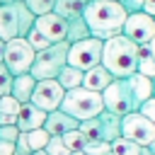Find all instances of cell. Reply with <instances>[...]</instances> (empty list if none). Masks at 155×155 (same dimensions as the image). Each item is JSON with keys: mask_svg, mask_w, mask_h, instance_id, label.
<instances>
[{"mask_svg": "<svg viewBox=\"0 0 155 155\" xmlns=\"http://www.w3.org/2000/svg\"><path fill=\"white\" fill-rule=\"evenodd\" d=\"M126 15L128 12L119 0H90L87 7L82 10V19L87 22L90 34L102 41H107L121 31Z\"/></svg>", "mask_w": 155, "mask_h": 155, "instance_id": "1", "label": "cell"}, {"mask_svg": "<svg viewBox=\"0 0 155 155\" xmlns=\"http://www.w3.org/2000/svg\"><path fill=\"white\" fill-rule=\"evenodd\" d=\"M102 65L111 73V78H131L138 70V46L121 31L114 34L102 46Z\"/></svg>", "mask_w": 155, "mask_h": 155, "instance_id": "2", "label": "cell"}, {"mask_svg": "<svg viewBox=\"0 0 155 155\" xmlns=\"http://www.w3.org/2000/svg\"><path fill=\"white\" fill-rule=\"evenodd\" d=\"M68 48H70L68 41H56V44H48L46 48L36 51L29 75L34 80H56L58 73L68 65Z\"/></svg>", "mask_w": 155, "mask_h": 155, "instance_id": "3", "label": "cell"}, {"mask_svg": "<svg viewBox=\"0 0 155 155\" xmlns=\"http://www.w3.org/2000/svg\"><path fill=\"white\" fill-rule=\"evenodd\" d=\"M58 109H63L65 114H70L78 121H87V119L97 116L99 111H104V99H102V92H92L80 85L73 90H65Z\"/></svg>", "mask_w": 155, "mask_h": 155, "instance_id": "4", "label": "cell"}, {"mask_svg": "<svg viewBox=\"0 0 155 155\" xmlns=\"http://www.w3.org/2000/svg\"><path fill=\"white\" fill-rule=\"evenodd\" d=\"M34 15L27 10L24 2H10V5H0V39L10 41V39H24L29 34V29L34 27Z\"/></svg>", "mask_w": 155, "mask_h": 155, "instance_id": "5", "label": "cell"}, {"mask_svg": "<svg viewBox=\"0 0 155 155\" xmlns=\"http://www.w3.org/2000/svg\"><path fill=\"white\" fill-rule=\"evenodd\" d=\"M102 99H104V109L111 111V114H119V116H126L131 111H138V99L131 90V82L128 78H114L104 92H102Z\"/></svg>", "mask_w": 155, "mask_h": 155, "instance_id": "6", "label": "cell"}, {"mask_svg": "<svg viewBox=\"0 0 155 155\" xmlns=\"http://www.w3.org/2000/svg\"><path fill=\"white\" fill-rule=\"evenodd\" d=\"M80 131L87 136V140H104V143H111L121 136V116L119 114H111V111H99L97 116L87 119V121H80Z\"/></svg>", "mask_w": 155, "mask_h": 155, "instance_id": "7", "label": "cell"}, {"mask_svg": "<svg viewBox=\"0 0 155 155\" xmlns=\"http://www.w3.org/2000/svg\"><path fill=\"white\" fill-rule=\"evenodd\" d=\"M102 46L104 41L102 39H94V36H87V39H80L75 44H70L68 48V65L78 68V70H90L94 65L102 63Z\"/></svg>", "mask_w": 155, "mask_h": 155, "instance_id": "8", "label": "cell"}, {"mask_svg": "<svg viewBox=\"0 0 155 155\" xmlns=\"http://www.w3.org/2000/svg\"><path fill=\"white\" fill-rule=\"evenodd\" d=\"M34 56H36V51L29 46L27 39H10V41H5V58H2V63L7 65V70L12 75L29 73V68L34 63Z\"/></svg>", "mask_w": 155, "mask_h": 155, "instance_id": "9", "label": "cell"}, {"mask_svg": "<svg viewBox=\"0 0 155 155\" xmlns=\"http://www.w3.org/2000/svg\"><path fill=\"white\" fill-rule=\"evenodd\" d=\"M121 136L138 143L140 148H145L155 138V124L150 119H145L140 111H131V114L121 116Z\"/></svg>", "mask_w": 155, "mask_h": 155, "instance_id": "10", "label": "cell"}, {"mask_svg": "<svg viewBox=\"0 0 155 155\" xmlns=\"http://www.w3.org/2000/svg\"><path fill=\"white\" fill-rule=\"evenodd\" d=\"M121 34L126 39H131L136 46H145L153 36H155V17H150L148 12L138 10V12H128L126 22L121 27Z\"/></svg>", "mask_w": 155, "mask_h": 155, "instance_id": "11", "label": "cell"}, {"mask_svg": "<svg viewBox=\"0 0 155 155\" xmlns=\"http://www.w3.org/2000/svg\"><path fill=\"white\" fill-rule=\"evenodd\" d=\"M63 94L65 90L58 85V80H36V87L31 92V104H36L39 109H44L46 114L58 109L61 102H63Z\"/></svg>", "mask_w": 155, "mask_h": 155, "instance_id": "12", "label": "cell"}, {"mask_svg": "<svg viewBox=\"0 0 155 155\" xmlns=\"http://www.w3.org/2000/svg\"><path fill=\"white\" fill-rule=\"evenodd\" d=\"M34 27H36V29H39L51 44H56V41H65L68 19L61 17V15H56V12H48V15L36 17V19H34Z\"/></svg>", "mask_w": 155, "mask_h": 155, "instance_id": "13", "label": "cell"}, {"mask_svg": "<svg viewBox=\"0 0 155 155\" xmlns=\"http://www.w3.org/2000/svg\"><path fill=\"white\" fill-rule=\"evenodd\" d=\"M78 126H80V121L73 119L70 114H65L63 109L48 111V114H46V121H44V131H46L48 136H65L68 131H73V128H78Z\"/></svg>", "mask_w": 155, "mask_h": 155, "instance_id": "14", "label": "cell"}, {"mask_svg": "<svg viewBox=\"0 0 155 155\" xmlns=\"http://www.w3.org/2000/svg\"><path fill=\"white\" fill-rule=\"evenodd\" d=\"M44 121H46V111L39 109L36 104L27 102L19 107V114H17V128L19 131H34V128H44Z\"/></svg>", "mask_w": 155, "mask_h": 155, "instance_id": "15", "label": "cell"}, {"mask_svg": "<svg viewBox=\"0 0 155 155\" xmlns=\"http://www.w3.org/2000/svg\"><path fill=\"white\" fill-rule=\"evenodd\" d=\"M111 80H114L111 73H109L102 63L82 73V87H87V90H92V92H104V87H107Z\"/></svg>", "mask_w": 155, "mask_h": 155, "instance_id": "16", "label": "cell"}, {"mask_svg": "<svg viewBox=\"0 0 155 155\" xmlns=\"http://www.w3.org/2000/svg\"><path fill=\"white\" fill-rule=\"evenodd\" d=\"M34 87H36V80H34L29 73H24V75H15L10 94H12V97H15L19 104H27V102L31 99V92H34Z\"/></svg>", "mask_w": 155, "mask_h": 155, "instance_id": "17", "label": "cell"}, {"mask_svg": "<svg viewBox=\"0 0 155 155\" xmlns=\"http://www.w3.org/2000/svg\"><path fill=\"white\" fill-rule=\"evenodd\" d=\"M19 102L12 94H2L0 97V126H12L17 124V114H19Z\"/></svg>", "mask_w": 155, "mask_h": 155, "instance_id": "18", "label": "cell"}, {"mask_svg": "<svg viewBox=\"0 0 155 155\" xmlns=\"http://www.w3.org/2000/svg\"><path fill=\"white\" fill-rule=\"evenodd\" d=\"M128 82H131V90H133V94H136V99H138V107L153 94V80L150 78H145V75H140V73H133L131 78H128Z\"/></svg>", "mask_w": 155, "mask_h": 155, "instance_id": "19", "label": "cell"}, {"mask_svg": "<svg viewBox=\"0 0 155 155\" xmlns=\"http://www.w3.org/2000/svg\"><path fill=\"white\" fill-rule=\"evenodd\" d=\"M90 0H56L53 5V12L61 15V17H82V10L87 7Z\"/></svg>", "mask_w": 155, "mask_h": 155, "instance_id": "20", "label": "cell"}, {"mask_svg": "<svg viewBox=\"0 0 155 155\" xmlns=\"http://www.w3.org/2000/svg\"><path fill=\"white\" fill-rule=\"evenodd\" d=\"M87 36H92V34H90L87 22H85L82 17H68V31H65V41H68V44H75V41L87 39Z\"/></svg>", "mask_w": 155, "mask_h": 155, "instance_id": "21", "label": "cell"}, {"mask_svg": "<svg viewBox=\"0 0 155 155\" xmlns=\"http://www.w3.org/2000/svg\"><path fill=\"white\" fill-rule=\"evenodd\" d=\"M58 85L63 87V90H73V87H80L82 85V70H78V68H73V65H65L61 73H58Z\"/></svg>", "mask_w": 155, "mask_h": 155, "instance_id": "22", "label": "cell"}, {"mask_svg": "<svg viewBox=\"0 0 155 155\" xmlns=\"http://www.w3.org/2000/svg\"><path fill=\"white\" fill-rule=\"evenodd\" d=\"M109 153L111 155H140V145L128 140V138H124V136H119L116 140L109 143Z\"/></svg>", "mask_w": 155, "mask_h": 155, "instance_id": "23", "label": "cell"}, {"mask_svg": "<svg viewBox=\"0 0 155 155\" xmlns=\"http://www.w3.org/2000/svg\"><path fill=\"white\" fill-rule=\"evenodd\" d=\"M136 73H140V75H145V78H155V58L148 53V48L145 46H138V70Z\"/></svg>", "mask_w": 155, "mask_h": 155, "instance_id": "24", "label": "cell"}, {"mask_svg": "<svg viewBox=\"0 0 155 155\" xmlns=\"http://www.w3.org/2000/svg\"><path fill=\"white\" fill-rule=\"evenodd\" d=\"M61 138H63V143H65V148H68L70 153H80V150L85 148V143H87V136L80 131V126L73 128V131H68V133L61 136Z\"/></svg>", "mask_w": 155, "mask_h": 155, "instance_id": "25", "label": "cell"}, {"mask_svg": "<svg viewBox=\"0 0 155 155\" xmlns=\"http://www.w3.org/2000/svg\"><path fill=\"white\" fill-rule=\"evenodd\" d=\"M24 5H27V10H29L34 17H41V15L53 12L56 0H24Z\"/></svg>", "mask_w": 155, "mask_h": 155, "instance_id": "26", "label": "cell"}, {"mask_svg": "<svg viewBox=\"0 0 155 155\" xmlns=\"http://www.w3.org/2000/svg\"><path fill=\"white\" fill-rule=\"evenodd\" d=\"M24 39L29 41V46H31L34 51H41V48H46V46L51 44V41H48V39H46V36H44V34L36 29V27H31V29H29V34H27Z\"/></svg>", "mask_w": 155, "mask_h": 155, "instance_id": "27", "label": "cell"}, {"mask_svg": "<svg viewBox=\"0 0 155 155\" xmlns=\"http://www.w3.org/2000/svg\"><path fill=\"white\" fill-rule=\"evenodd\" d=\"M44 150H46L48 155H70V150L65 148V143H63L61 136H48V143H46Z\"/></svg>", "mask_w": 155, "mask_h": 155, "instance_id": "28", "label": "cell"}, {"mask_svg": "<svg viewBox=\"0 0 155 155\" xmlns=\"http://www.w3.org/2000/svg\"><path fill=\"white\" fill-rule=\"evenodd\" d=\"M82 153L85 155H107L109 153V143H104V140H87Z\"/></svg>", "mask_w": 155, "mask_h": 155, "instance_id": "29", "label": "cell"}, {"mask_svg": "<svg viewBox=\"0 0 155 155\" xmlns=\"http://www.w3.org/2000/svg\"><path fill=\"white\" fill-rule=\"evenodd\" d=\"M12 80H15V75L7 70L5 63H0V97H2V94H10V90H12Z\"/></svg>", "mask_w": 155, "mask_h": 155, "instance_id": "30", "label": "cell"}, {"mask_svg": "<svg viewBox=\"0 0 155 155\" xmlns=\"http://www.w3.org/2000/svg\"><path fill=\"white\" fill-rule=\"evenodd\" d=\"M0 138H2V140H10V143H17V138H19L17 124H12V126H0Z\"/></svg>", "mask_w": 155, "mask_h": 155, "instance_id": "31", "label": "cell"}, {"mask_svg": "<svg viewBox=\"0 0 155 155\" xmlns=\"http://www.w3.org/2000/svg\"><path fill=\"white\" fill-rule=\"evenodd\" d=\"M138 111H140L145 119H150V121L155 124V97H148V99L138 107Z\"/></svg>", "mask_w": 155, "mask_h": 155, "instance_id": "32", "label": "cell"}, {"mask_svg": "<svg viewBox=\"0 0 155 155\" xmlns=\"http://www.w3.org/2000/svg\"><path fill=\"white\" fill-rule=\"evenodd\" d=\"M143 2H145V0H121V5L126 7V12H138V10H143Z\"/></svg>", "mask_w": 155, "mask_h": 155, "instance_id": "33", "label": "cell"}, {"mask_svg": "<svg viewBox=\"0 0 155 155\" xmlns=\"http://www.w3.org/2000/svg\"><path fill=\"white\" fill-rule=\"evenodd\" d=\"M0 155H15V143L0 138Z\"/></svg>", "mask_w": 155, "mask_h": 155, "instance_id": "34", "label": "cell"}, {"mask_svg": "<svg viewBox=\"0 0 155 155\" xmlns=\"http://www.w3.org/2000/svg\"><path fill=\"white\" fill-rule=\"evenodd\" d=\"M143 12H148L150 17H155V0H145L143 2Z\"/></svg>", "mask_w": 155, "mask_h": 155, "instance_id": "35", "label": "cell"}, {"mask_svg": "<svg viewBox=\"0 0 155 155\" xmlns=\"http://www.w3.org/2000/svg\"><path fill=\"white\" fill-rule=\"evenodd\" d=\"M145 48H148V53H150V56L155 58V36H153V39H150V41L145 44Z\"/></svg>", "mask_w": 155, "mask_h": 155, "instance_id": "36", "label": "cell"}, {"mask_svg": "<svg viewBox=\"0 0 155 155\" xmlns=\"http://www.w3.org/2000/svg\"><path fill=\"white\" fill-rule=\"evenodd\" d=\"M2 58H5V41L0 39V63H2Z\"/></svg>", "mask_w": 155, "mask_h": 155, "instance_id": "37", "label": "cell"}, {"mask_svg": "<svg viewBox=\"0 0 155 155\" xmlns=\"http://www.w3.org/2000/svg\"><path fill=\"white\" fill-rule=\"evenodd\" d=\"M140 155H153V150H150V148L145 145V148H140Z\"/></svg>", "mask_w": 155, "mask_h": 155, "instance_id": "38", "label": "cell"}, {"mask_svg": "<svg viewBox=\"0 0 155 155\" xmlns=\"http://www.w3.org/2000/svg\"><path fill=\"white\" fill-rule=\"evenodd\" d=\"M10 2H24V0H0V5H10Z\"/></svg>", "mask_w": 155, "mask_h": 155, "instance_id": "39", "label": "cell"}, {"mask_svg": "<svg viewBox=\"0 0 155 155\" xmlns=\"http://www.w3.org/2000/svg\"><path fill=\"white\" fill-rule=\"evenodd\" d=\"M31 155H48V153H46V150H34Z\"/></svg>", "mask_w": 155, "mask_h": 155, "instance_id": "40", "label": "cell"}, {"mask_svg": "<svg viewBox=\"0 0 155 155\" xmlns=\"http://www.w3.org/2000/svg\"><path fill=\"white\" fill-rule=\"evenodd\" d=\"M148 148H150V150H153V155H155V138H153V143H150Z\"/></svg>", "mask_w": 155, "mask_h": 155, "instance_id": "41", "label": "cell"}, {"mask_svg": "<svg viewBox=\"0 0 155 155\" xmlns=\"http://www.w3.org/2000/svg\"><path fill=\"white\" fill-rule=\"evenodd\" d=\"M150 97H155V78H153V94Z\"/></svg>", "mask_w": 155, "mask_h": 155, "instance_id": "42", "label": "cell"}, {"mask_svg": "<svg viewBox=\"0 0 155 155\" xmlns=\"http://www.w3.org/2000/svg\"><path fill=\"white\" fill-rule=\"evenodd\" d=\"M70 155H85V153H82V150H80V153H70Z\"/></svg>", "mask_w": 155, "mask_h": 155, "instance_id": "43", "label": "cell"}, {"mask_svg": "<svg viewBox=\"0 0 155 155\" xmlns=\"http://www.w3.org/2000/svg\"><path fill=\"white\" fill-rule=\"evenodd\" d=\"M119 2H121V0H119Z\"/></svg>", "mask_w": 155, "mask_h": 155, "instance_id": "44", "label": "cell"}]
</instances>
